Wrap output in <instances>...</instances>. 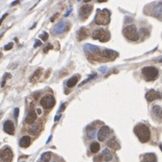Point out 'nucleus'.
<instances>
[{
    "label": "nucleus",
    "mask_w": 162,
    "mask_h": 162,
    "mask_svg": "<svg viewBox=\"0 0 162 162\" xmlns=\"http://www.w3.org/2000/svg\"><path fill=\"white\" fill-rule=\"evenodd\" d=\"M134 133L138 137L141 142L145 143L149 141L150 138V131L145 124H138L134 127Z\"/></svg>",
    "instance_id": "nucleus-1"
},
{
    "label": "nucleus",
    "mask_w": 162,
    "mask_h": 162,
    "mask_svg": "<svg viewBox=\"0 0 162 162\" xmlns=\"http://www.w3.org/2000/svg\"><path fill=\"white\" fill-rule=\"evenodd\" d=\"M96 24H104L106 25L110 23V11L107 9L97 10L95 18Z\"/></svg>",
    "instance_id": "nucleus-2"
},
{
    "label": "nucleus",
    "mask_w": 162,
    "mask_h": 162,
    "mask_svg": "<svg viewBox=\"0 0 162 162\" xmlns=\"http://www.w3.org/2000/svg\"><path fill=\"white\" fill-rule=\"evenodd\" d=\"M122 34L123 35L130 41H133L135 42L139 39V34H138V31L135 25L131 24V25H128L126 26L123 31H122Z\"/></svg>",
    "instance_id": "nucleus-3"
},
{
    "label": "nucleus",
    "mask_w": 162,
    "mask_h": 162,
    "mask_svg": "<svg viewBox=\"0 0 162 162\" xmlns=\"http://www.w3.org/2000/svg\"><path fill=\"white\" fill-rule=\"evenodd\" d=\"M141 73L147 81H153L158 76V70L155 67H145L142 69Z\"/></svg>",
    "instance_id": "nucleus-4"
},
{
    "label": "nucleus",
    "mask_w": 162,
    "mask_h": 162,
    "mask_svg": "<svg viewBox=\"0 0 162 162\" xmlns=\"http://www.w3.org/2000/svg\"><path fill=\"white\" fill-rule=\"evenodd\" d=\"M93 39L98 40L102 43H106L110 40V34L106 29H97L93 32Z\"/></svg>",
    "instance_id": "nucleus-5"
},
{
    "label": "nucleus",
    "mask_w": 162,
    "mask_h": 162,
    "mask_svg": "<svg viewBox=\"0 0 162 162\" xmlns=\"http://www.w3.org/2000/svg\"><path fill=\"white\" fill-rule=\"evenodd\" d=\"M55 105V99L51 95H47L41 99V106L44 109H50Z\"/></svg>",
    "instance_id": "nucleus-6"
},
{
    "label": "nucleus",
    "mask_w": 162,
    "mask_h": 162,
    "mask_svg": "<svg viewBox=\"0 0 162 162\" xmlns=\"http://www.w3.org/2000/svg\"><path fill=\"white\" fill-rule=\"evenodd\" d=\"M1 158L3 162H12L13 160V151L10 148H5L1 151Z\"/></svg>",
    "instance_id": "nucleus-7"
},
{
    "label": "nucleus",
    "mask_w": 162,
    "mask_h": 162,
    "mask_svg": "<svg viewBox=\"0 0 162 162\" xmlns=\"http://www.w3.org/2000/svg\"><path fill=\"white\" fill-rule=\"evenodd\" d=\"M109 133H110V128L108 126H103L100 128L97 137H98V140L100 141H104L108 137Z\"/></svg>",
    "instance_id": "nucleus-8"
},
{
    "label": "nucleus",
    "mask_w": 162,
    "mask_h": 162,
    "mask_svg": "<svg viewBox=\"0 0 162 162\" xmlns=\"http://www.w3.org/2000/svg\"><path fill=\"white\" fill-rule=\"evenodd\" d=\"M145 97H146V99H147L148 102H152V101H154V100H156V99L160 98L161 95H160L159 92H157V91L151 89V90H150V91H148V92L146 93Z\"/></svg>",
    "instance_id": "nucleus-9"
},
{
    "label": "nucleus",
    "mask_w": 162,
    "mask_h": 162,
    "mask_svg": "<svg viewBox=\"0 0 162 162\" xmlns=\"http://www.w3.org/2000/svg\"><path fill=\"white\" fill-rule=\"evenodd\" d=\"M93 10V7L89 4H86L84 6H82L81 9H80V15L83 19L86 18L89 16V15L92 13Z\"/></svg>",
    "instance_id": "nucleus-10"
},
{
    "label": "nucleus",
    "mask_w": 162,
    "mask_h": 162,
    "mask_svg": "<svg viewBox=\"0 0 162 162\" xmlns=\"http://www.w3.org/2000/svg\"><path fill=\"white\" fill-rule=\"evenodd\" d=\"M4 131L10 134V135H13L14 134V132H15V125L13 123L12 121H6L5 123H4Z\"/></svg>",
    "instance_id": "nucleus-11"
},
{
    "label": "nucleus",
    "mask_w": 162,
    "mask_h": 162,
    "mask_svg": "<svg viewBox=\"0 0 162 162\" xmlns=\"http://www.w3.org/2000/svg\"><path fill=\"white\" fill-rule=\"evenodd\" d=\"M118 55H119L118 52H116L113 50H104V51H103V56L111 60L115 59L118 57Z\"/></svg>",
    "instance_id": "nucleus-12"
},
{
    "label": "nucleus",
    "mask_w": 162,
    "mask_h": 162,
    "mask_svg": "<svg viewBox=\"0 0 162 162\" xmlns=\"http://www.w3.org/2000/svg\"><path fill=\"white\" fill-rule=\"evenodd\" d=\"M66 30V24H65L64 22H60V23H58L54 27H53V34H62V32Z\"/></svg>",
    "instance_id": "nucleus-13"
},
{
    "label": "nucleus",
    "mask_w": 162,
    "mask_h": 162,
    "mask_svg": "<svg viewBox=\"0 0 162 162\" xmlns=\"http://www.w3.org/2000/svg\"><path fill=\"white\" fill-rule=\"evenodd\" d=\"M36 119H37V114H36V113H35L34 110H32H32L28 113V114H27V116H26L25 122L28 123V124H32V123H34V122L36 121Z\"/></svg>",
    "instance_id": "nucleus-14"
},
{
    "label": "nucleus",
    "mask_w": 162,
    "mask_h": 162,
    "mask_svg": "<svg viewBox=\"0 0 162 162\" xmlns=\"http://www.w3.org/2000/svg\"><path fill=\"white\" fill-rule=\"evenodd\" d=\"M142 162H157V157L154 153H147L142 156Z\"/></svg>",
    "instance_id": "nucleus-15"
},
{
    "label": "nucleus",
    "mask_w": 162,
    "mask_h": 162,
    "mask_svg": "<svg viewBox=\"0 0 162 162\" xmlns=\"http://www.w3.org/2000/svg\"><path fill=\"white\" fill-rule=\"evenodd\" d=\"M103 159H104V161H106V162H109V161H111L112 159H113V155H112V153L110 152V150H108V149H105L103 151H102V154H101V156H100Z\"/></svg>",
    "instance_id": "nucleus-16"
},
{
    "label": "nucleus",
    "mask_w": 162,
    "mask_h": 162,
    "mask_svg": "<svg viewBox=\"0 0 162 162\" xmlns=\"http://www.w3.org/2000/svg\"><path fill=\"white\" fill-rule=\"evenodd\" d=\"M152 114L158 120L162 121V107H160L159 106H154L152 107Z\"/></svg>",
    "instance_id": "nucleus-17"
},
{
    "label": "nucleus",
    "mask_w": 162,
    "mask_h": 162,
    "mask_svg": "<svg viewBox=\"0 0 162 162\" xmlns=\"http://www.w3.org/2000/svg\"><path fill=\"white\" fill-rule=\"evenodd\" d=\"M107 145H108L109 148H111V149H113V150H120V148H121L119 142L116 141L115 138H112L111 140H109V141H107Z\"/></svg>",
    "instance_id": "nucleus-18"
},
{
    "label": "nucleus",
    "mask_w": 162,
    "mask_h": 162,
    "mask_svg": "<svg viewBox=\"0 0 162 162\" xmlns=\"http://www.w3.org/2000/svg\"><path fill=\"white\" fill-rule=\"evenodd\" d=\"M84 50H85V51H88V52H91V53H98L100 51L99 48L97 46H95V45H92V44H89V43L85 45Z\"/></svg>",
    "instance_id": "nucleus-19"
},
{
    "label": "nucleus",
    "mask_w": 162,
    "mask_h": 162,
    "mask_svg": "<svg viewBox=\"0 0 162 162\" xmlns=\"http://www.w3.org/2000/svg\"><path fill=\"white\" fill-rule=\"evenodd\" d=\"M30 144H31V138L29 136H23L19 141V145L22 148H27L30 146Z\"/></svg>",
    "instance_id": "nucleus-20"
},
{
    "label": "nucleus",
    "mask_w": 162,
    "mask_h": 162,
    "mask_svg": "<svg viewBox=\"0 0 162 162\" xmlns=\"http://www.w3.org/2000/svg\"><path fill=\"white\" fill-rule=\"evenodd\" d=\"M88 36V31L86 28H81L78 32V41H83L84 39H86Z\"/></svg>",
    "instance_id": "nucleus-21"
},
{
    "label": "nucleus",
    "mask_w": 162,
    "mask_h": 162,
    "mask_svg": "<svg viewBox=\"0 0 162 162\" xmlns=\"http://www.w3.org/2000/svg\"><path fill=\"white\" fill-rule=\"evenodd\" d=\"M51 158V152L47 151V152H44L42 155V157L40 158L39 162H50Z\"/></svg>",
    "instance_id": "nucleus-22"
},
{
    "label": "nucleus",
    "mask_w": 162,
    "mask_h": 162,
    "mask_svg": "<svg viewBox=\"0 0 162 162\" xmlns=\"http://www.w3.org/2000/svg\"><path fill=\"white\" fill-rule=\"evenodd\" d=\"M154 15L157 17H162V3H158L154 7Z\"/></svg>",
    "instance_id": "nucleus-23"
},
{
    "label": "nucleus",
    "mask_w": 162,
    "mask_h": 162,
    "mask_svg": "<svg viewBox=\"0 0 162 162\" xmlns=\"http://www.w3.org/2000/svg\"><path fill=\"white\" fill-rule=\"evenodd\" d=\"M78 81V77H72V78H70L67 81V86L71 88V87H73V86H75L77 85Z\"/></svg>",
    "instance_id": "nucleus-24"
},
{
    "label": "nucleus",
    "mask_w": 162,
    "mask_h": 162,
    "mask_svg": "<svg viewBox=\"0 0 162 162\" xmlns=\"http://www.w3.org/2000/svg\"><path fill=\"white\" fill-rule=\"evenodd\" d=\"M99 150H100V145H99V143L98 142H92L91 143V145H90V151L92 152V153H97L99 151Z\"/></svg>",
    "instance_id": "nucleus-25"
},
{
    "label": "nucleus",
    "mask_w": 162,
    "mask_h": 162,
    "mask_svg": "<svg viewBox=\"0 0 162 162\" xmlns=\"http://www.w3.org/2000/svg\"><path fill=\"white\" fill-rule=\"evenodd\" d=\"M42 71H43V70L42 69H39V70H37L34 73V75H32V77H31V78H30V81L31 82H35L38 78H39V77L41 76V74H42Z\"/></svg>",
    "instance_id": "nucleus-26"
},
{
    "label": "nucleus",
    "mask_w": 162,
    "mask_h": 162,
    "mask_svg": "<svg viewBox=\"0 0 162 162\" xmlns=\"http://www.w3.org/2000/svg\"><path fill=\"white\" fill-rule=\"evenodd\" d=\"M95 77H96V74H93V75H91V76H90V77H89L88 78H86V79L85 81H83V82H82V83H81V84L79 85V86H83V85H84V84H86V82H89V81H90L91 79H93V78H95Z\"/></svg>",
    "instance_id": "nucleus-27"
},
{
    "label": "nucleus",
    "mask_w": 162,
    "mask_h": 162,
    "mask_svg": "<svg viewBox=\"0 0 162 162\" xmlns=\"http://www.w3.org/2000/svg\"><path fill=\"white\" fill-rule=\"evenodd\" d=\"M40 37H41V39H42L43 41H44V42H45V41H47V40H48L49 34H47V32H44V34H43Z\"/></svg>",
    "instance_id": "nucleus-28"
},
{
    "label": "nucleus",
    "mask_w": 162,
    "mask_h": 162,
    "mask_svg": "<svg viewBox=\"0 0 162 162\" xmlns=\"http://www.w3.org/2000/svg\"><path fill=\"white\" fill-rule=\"evenodd\" d=\"M12 48H13V43H8L7 45H6V46L4 47V49H5L6 51H8V50H11Z\"/></svg>",
    "instance_id": "nucleus-29"
},
{
    "label": "nucleus",
    "mask_w": 162,
    "mask_h": 162,
    "mask_svg": "<svg viewBox=\"0 0 162 162\" xmlns=\"http://www.w3.org/2000/svg\"><path fill=\"white\" fill-rule=\"evenodd\" d=\"M8 76H9L8 74H6V75L3 77V82H2V85H1V86H2V87H4V86H5V85H6V81H7V78Z\"/></svg>",
    "instance_id": "nucleus-30"
},
{
    "label": "nucleus",
    "mask_w": 162,
    "mask_h": 162,
    "mask_svg": "<svg viewBox=\"0 0 162 162\" xmlns=\"http://www.w3.org/2000/svg\"><path fill=\"white\" fill-rule=\"evenodd\" d=\"M18 115H19V108H15V119L18 118Z\"/></svg>",
    "instance_id": "nucleus-31"
},
{
    "label": "nucleus",
    "mask_w": 162,
    "mask_h": 162,
    "mask_svg": "<svg viewBox=\"0 0 162 162\" xmlns=\"http://www.w3.org/2000/svg\"><path fill=\"white\" fill-rule=\"evenodd\" d=\"M50 49H52V46H51V44H49V45H48V46H47V47L44 49V51H45V52H47V51H48Z\"/></svg>",
    "instance_id": "nucleus-32"
},
{
    "label": "nucleus",
    "mask_w": 162,
    "mask_h": 162,
    "mask_svg": "<svg viewBox=\"0 0 162 162\" xmlns=\"http://www.w3.org/2000/svg\"><path fill=\"white\" fill-rule=\"evenodd\" d=\"M42 44V43L40 42V41H37V42H35V44H34V48H36V47H39L40 45Z\"/></svg>",
    "instance_id": "nucleus-33"
},
{
    "label": "nucleus",
    "mask_w": 162,
    "mask_h": 162,
    "mask_svg": "<svg viewBox=\"0 0 162 162\" xmlns=\"http://www.w3.org/2000/svg\"><path fill=\"white\" fill-rule=\"evenodd\" d=\"M65 106H66V105L65 104H63V105H61V106H60V112H63L64 111V109H65Z\"/></svg>",
    "instance_id": "nucleus-34"
},
{
    "label": "nucleus",
    "mask_w": 162,
    "mask_h": 162,
    "mask_svg": "<svg viewBox=\"0 0 162 162\" xmlns=\"http://www.w3.org/2000/svg\"><path fill=\"white\" fill-rule=\"evenodd\" d=\"M58 15H58V14H56V15H54V16H53V17H52V18H51V22H54V20H55V19H56V17H57V16H58Z\"/></svg>",
    "instance_id": "nucleus-35"
},
{
    "label": "nucleus",
    "mask_w": 162,
    "mask_h": 162,
    "mask_svg": "<svg viewBox=\"0 0 162 162\" xmlns=\"http://www.w3.org/2000/svg\"><path fill=\"white\" fill-rule=\"evenodd\" d=\"M99 70H100V71H102V72H105V71L106 70V67H104V68H100V69H99Z\"/></svg>",
    "instance_id": "nucleus-36"
},
{
    "label": "nucleus",
    "mask_w": 162,
    "mask_h": 162,
    "mask_svg": "<svg viewBox=\"0 0 162 162\" xmlns=\"http://www.w3.org/2000/svg\"><path fill=\"white\" fill-rule=\"evenodd\" d=\"M7 14H5V15H3V17H2V19H1V22H3V20L6 18V16H7Z\"/></svg>",
    "instance_id": "nucleus-37"
},
{
    "label": "nucleus",
    "mask_w": 162,
    "mask_h": 162,
    "mask_svg": "<svg viewBox=\"0 0 162 162\" xmlns=\"http://www.w3.org/2000/svg\"><path fill=\"white\" fill-rule=\"evenodd\" d=\"M59 118H60V115H57V116L55 117V119H54V120H55V121H58Z\"/></svg>",
    "instance_id": "nucleus-38"
},
{
    "label": "nucleus",
    "mask_w": 162,
    "mask_h": 162,
    "mask_svg": "<svg viewBox=\"0 0 162 162\" xmlns=\"http://www.w3.org/2000/svg\"><path fill=\"white\" fill-rule=\"evenodd\" d=\"M37 112H38V114H41V113H42V111H41L40 109H37Z\"/></svg>",
    "instance_id": "nucleus-39"
},
{
    "label": "nucleus",
    "mask_w": 162,
    "mask_h": 162,
    "mask_svg": "<svg viewBox=\"0 0 162 162\" xmlns=\"http://www.w3.org/2000/svg\"><path fill=\"white\" fill-rule=\"evenodd\" d=\"M159 146H160V149H161V150H162V144H160Z\"/></svg>",
    "instance_id": "nucleus-40"
},
{
    "label": "nucleus",
    "mask_w": 162,
    "mask_h": 162,
    "mask_svg": "<svg viewBox=\"0 0 162 162\" xmlns=\"http://www.w3.org/2000/svg\"><path fill=\"white\" fill-rule=\"evenodd\" d=\"M159 61H160V62H162V59H159Z\"/></svg>",
    "instance_id": "nucleus-41"
}]
</instances>
